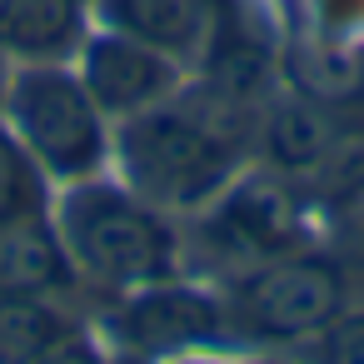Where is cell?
Instances as JSON below:
<instances>
[{
  "instance_id": "1",
  "label": "cell",
  "mask_w": 364,
  "mask_h": 364,
  "mask_svg": "<svg viewBox=\"0 0 364 364\" xmlns=\"http://www.w3.org/2000/svg\"><path fill=\"white\" fill-rule=\"evenodd\" d=\"M230 105H150L125 115L120 160L140 200L150 205H200L210 200L240 155Z\"/></svg>"
},
{
  "instance_id": "2",
  "label": "cell",
  "mask_w": 364,
  "mask_h": 364,
  "mask_svg": "<svg viewBox=\"0 0 364 364\" xmlns=\"http://www.w3.org/2000/svg\"><path fill=\"white\" fill-rule=\"evenodd\" d=\"M60 245L70 255V269L105 289H145L170 279L175 269V235L165 230L155 205L115 185H80L65 195Z\"/></svg>"
},
{
  "instance_id": "3",
  "label": "cell",
  "mask_w": 364,
  "mask_h": 364,
  "mask_svg": "<svg viewBox=\"0 0 364 364\" xmlns=\"http://www.w3.org/2000/svg\"><path fill=\"white\" fill-rule=\"evenodd\" d=\"M11 135L21 150L55 180H85L105 160V125L100 105L90 100L85 80L60 65H31L6 90Z\"/></svg>"
},
{
  "instance_id": "4",
  "label": "cell",
  "mask_w": 364,
  "mask_h": 364,
  "mask_svg": "<svg viewBox=\"0 0 364 364\" xmlns=\"http://www.w3.org/2000/svg\"><path fill=\"white\" fill-rule=\"evenodd\" d=\"M344 269L329 255H274L240 274L230 319L250 339H304L344 314Z\"/></svg>"
},
{
  "instance_id": "5",
  "label": "cell",
  "mask_w": 364,
  "mask_h": 364,
  "mask_svg": "<svg viewBox=\"0 0 364 364\" xmlns=\"http://www.w3.org/2000/svg\"><path fill=\"white\" fill-rule=\"evenodd\" d=\"M90 100L100 105V115H140L160 100L175 95V55L130 41V36H100L85 46V70H80Z\"/></svg>"
},
{
  "instance_id": "6",
  "label": "cell",
  "mask_w": 364,
  "mask_h": 364,
  "mask_svg": "<svg viewBox=\"0 0 364 364\" xmlns=\"http://www.w3.org/2000/svg\"><path fill=\"white\" fill-rule=\"evenodd\" d=\"M220 329H225V314H220L215 299H205L195 289H180V284H165V279L145 284L115 324V334L135 354H180V349H195V344L215 339Z\"/></svg>"
},
{
  "instance_id": "7",
  "label": "cell",
  "mask_w": 364,
  "mask_h": 364,
  "mask_svg": "<svg viewBox=\"0 0 364 364\" xmlns=\"http://www.w3.org/2000/svg\"><path fill=\"white\" fill-rule=\"evenodd\" d=\"M220 240L235 250V255H259V259H274V255H289V245H299V215H294V200L274 185H245L240 195L225 200L220 220H215Z\"/></svg>"
},
{
  "instance_id": "8",
  "label": "cell",
  "mask_w": 364,
  "mask_h": 364,
  "mask_svg": "<svg viewBox=\"0 0 364 364\" xmlns=\"http://www.w3.org/2000/svg\"><path fill=\"white\" fill-rule=\"evenodd\" d=\"M100 16L110 31L145 41L165 55H190L210 41L215 6L210 0H100Z\"/></svg>"
},
{
  "instance_id": "9",
  "label": "cell",
  "mask_w": 364,
  "mask_h": 364,
  "mask_svg": "<svg viewBox=\"0 0 364 364\" xmlns=\"http://www.w3.org/2000/svg\"><path fill=\"white\" fill-rule=\"evenodd\" d=\"M65 279L70 255L36 215L0 230V294H50Z\"/></svg>"
},
{
  "instance_id": "10",
  "label": "cell",
  "mask_w": 364,
  "mask_h": 364,
  "mask_svg": "<svg viewBox=\"0 0 364 364\" xmlns=\"http://www.w3.org/2000/svg\"><path fill=\"white\" fill-rule=\"evenodd\" d=\"M80 36V0H0V50L50 60Z\"/></svg>"
},
{
  "instance_id": "11",
  "label": "cell",
  "mask_w": 364,
  "mask_h": 364,
  "mask_svg": "<svg viewBox=\"0 0 364 364\" xmlns=\"http://www.w3.org/2000/svg\"><path fill=\"white\" fill-rule=\"evenodd\" d=\"M60 334L70 329L46 304V294H0V364H31Z\"/></svg>"
},
{
  "instance_id": "12",
  "label": "cell",
  "mask_w": 364,
  "mask_h": 364,
  "mask_svg": "<svg viewBox=\"0 0 364 364\" xmlns=\"http://www.w3.org/2000/svg\"><path fill=\"white\" fill-rule=\"evenodd\" d=\"M334 145V125L319 110H279L269 120V150L279 165H324Z\"/></svg>"
},
{
  "instance_id": "13",
  "label": "cell",
  "mask_w": 364,
  "mask_h": 364,
  "mask_svg": "<svg viewBox=\"0 0 364 364\" xmlns=\"http://www.w3.org/2000/svg\"><path fill=\"white\" fill-rule=\"evenodd\" d=\"M41 210V175L36 160L21 150V140L0 125V230L21 225Z\"/></svg>"
},
{
  "instance_id": "14",
  "label": "cell",
  "mask_w": 364,
  "mask_h": 364,
  "mask_svg": "<svg viewBox=\"0 0 364 364\" xmlns=\"http://www.w3.org/2000/svg\"><path fill=\"white\" fill-rule=\"evenodd\" d=\"M319 334V364H364V314H339Z\"/></svg>"
},
{
  "instance_id": "15",
  "label": "cell",
  "mask_w": 364,
  "mask_h": 364,
  "mask_svg": "<svg viewBox=\"0 0 364 364\" xmlns=\"http://www.w3.org/2000/svg\"><path fill=\"white\" fill-rule=\"evenodd\" d=\"M31 364H100V354L80 339V334H60L50 349H41Z\"/></svg>"
},
{
  "instance_id": "16",
  "label": "cell",
  "mask_w": 364,
  "mask_h": 364,
  "mask_svg": "<svg viewBox=\"0 0 364 364\" xmlns=\"http://www.w3.org/2000/svg\"><path fill=\"white\" fill-rule=\"evenodd\" d=\"M125 364H135V359H125Z\"/></svg>"
},
{
  "instance_id": "17",
  "label": "cell",
  "mask_w": 364,
  "mask_h": 364,
  "mask_svg": "<svg viewBox=\"0 0 364 364\" xmlns=\"http://www.w3.org/2000/svg\"><path fill=\"white\" fill-rule=\"evenodd\" d=\"M190 364H195V359H190Z\"/></svg>"
}]
</instances>
